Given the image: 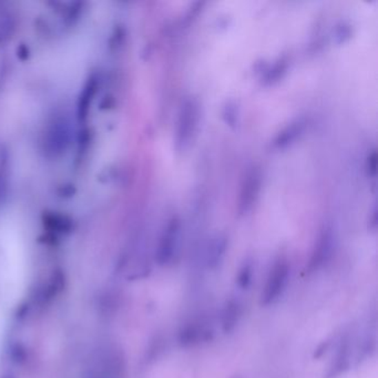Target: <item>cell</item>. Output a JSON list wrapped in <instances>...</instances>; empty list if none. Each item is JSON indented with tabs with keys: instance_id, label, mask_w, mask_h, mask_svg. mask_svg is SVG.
<instances>
[{
	"instance_id": "11",
	"label": "cell",
	"mask_w": 378,
	"mask_h": 378,
	"mask_svg": "<svg viewBox=\"0 0 378 378\" xmlns=\"http://www.w3.org/2000/svg\"><path fill=\"white\" fill-rule=\"evenodd\" d=\"M376 165H377V154L376 151H372V154L367 158L366 170L368 172V176H375Z\"/></svg>"
},
{
	"instance_id": "10",
	"label": "cell",
	"mask_w": 378,
	"mask_h": 378,
	"mask_svg": "<svg viewBox=\"0 0 378 378\" xmlns=\"http://www.w3.org/2000/svg\"><path fill=\"white\" fill-rule=\"evenodd\" d=\"M252 276H253V265L251 262H246L240 270L239 277H238V284L241 287V290H248L252 283Z\"/></svg>"
},
{
	"instance_id": "8",
	"label": "cell",
	"mask_w": 378,
	"mask_h": 378,
	"mask_svg": "<svg viewBox=\"0 0 378 378\" xmlns=\"http://www.w3.org/2000/svg\"><path fill=\"white\" fill-rule=\"evenodd\" d=\"M304 120L294 121L293 123H291L288 127H286L284 130L280 132L279 136L276 137L274 145H275L276 148H285L290 143H294L300 137V134H302V132L304 131Z\"/></svg>"
},
{
	"instance_id": "6",
	"label": "cell",
	"mask_w": 378,
	"mask_h": 378,
	"mask_svg": "<svg viewBox=\"0 0 378 378\" xmlns=\"http://www.w3.org/2000/svg\"><path fill=\"white\" fill-rule=\"evenodd\" d=\"M333 248H334V234L330 229H325L319 234L313 253L311 256V270L315 271L322 268L324 263L330 259Z\"/></svg>"
},
{
	"instance_id": "2",
	"label": "cell",
	"mask_w": 378,
	"mask_h": 378,
	"mask_svg": "<svg viewBox=\"0 0 378 378\" xmlns=\"http://www.w3.org/2000/svg\"><path fill=\"white\" fill-rule=\"evenodd\" d=\"M201 109L196 98H185L180 107L176 121V147L179 151L187 150L193 143L199 129Z\"/></svg>"
},
{
	"instance_id": "1",
	"label": "cell",
	"mask_w": 378,
	"mask_h": 378,
	"mask_svg": "<svg viewBox=\"0 0 378 378\" xmlns=\"http://www.w3.org/2000/svg\"><path fill=\"white\" fill-rule=\"evenodd\" d=\"M28 254L21 231L12 221L0 223V350L9 319L26 291Z\"/></svg>"
},
{
	"instance_id": "9",
	"label": "cell",
	"mask_w": 378,
	"mask_h": 378,
	"mask_svg": "<svg viewBox=\"0 0 378 378\" xmlns=\"http://www.w3.org/2000/svg\"><path fill=\"white\" fill-rule=\"evenodd\" d=\"M227 250V241L224 238H216L210 246L208 251V262L209 265L212 268H216V265L219 264L220 262L223 259Z\"/></svg>"
},
{
	"instance_id": "3",
	"label": "cell",
	"mask_w": 378,
	"mask_h": 378,
	"mask_svg": "<svg viewBox=\"0 0 378 378\" xmlns=\"http://www.w3.org/2000/svg\"><path fill=\"white\" fill-rule=\"evenodd\" d=\"M291 279V263L286 256H279L269 271L262 291L261 303L265 306L275 304L286 292Z\"/></svg>"
},
{
	"instance_id": "4",
	"label": "cell",
	"mask_w": 378,
	"mask_h": 378,
	"mask_svg": "<svg viewBox=\"0 0 378 378\" xmlns=\"http://www.w3.org/2000/svg\"><path fill=\"white\" fill-rule=\"evenodd\" d=\"M182 222L178 216H172L167 222L162 234L160 238L158 249V260L160 264L167 265L172 263L176 259L181 242Z\"/></svg>"
},
{
	"instance_id": "7",
	"label": "cell",
	"mask_w": 378,
	"mask_h": 378,
	"mask_svg": "<svg viewBox=\"0 0 378 378\" xmlns=\"http://www.w3.org/2000/svg\"><path fill=\"white\" fill-rule=\"evenodd\" d=\"M243 316V304L239 300L231 299L227 302L221 314V326L224 333L233 332Z\"/></svg>"
},
{
	"instance_id": "5",
	"label": "cell",
	"mask_w": 378,
	"mask_h": 378,
	"mask_svg": "<svg viewBox=\"0 0 378 378\" xmlns=\"http://www.w3.org/2000/svg\"><path fill=\"white\" fill-rule=\"evenodd\" d=\"M262 187V174L260 168L252 167L245 174L240 192L239 211L240 213H248L253 208L259 198Z\"/></svg>"
}]
</instances>
